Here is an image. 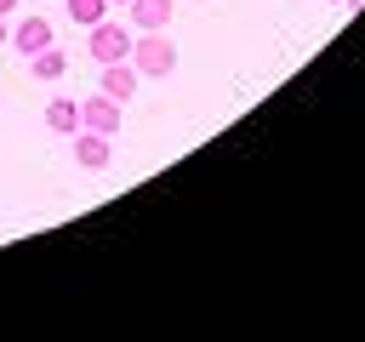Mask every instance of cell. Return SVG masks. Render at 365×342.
<instances>
[{
    "label": "cell",
    "mask_w": 365,
    "mask_h": 342,
    "mask_svg": "<svg viewBox=\"0 0 365 342\" xmlns=\"http://www.w3.org/2000/svg\"><path fill=\"white\" fill-rule=\"evenodd\" d=\"M131 68H137L143 80H165V74L177 68V46L165 40V28H148V34L131 40Z\"/></svg>",
    "instance_id": "obj_1"
},
{
    "label": "cell",
    "mask_w": 365,
    "mask_h": 342,
    "mask_svg": "<svg viewBox=\"0 0 365 342\" xmlns=\"http://www.w3.org/2000/svg\"><path fill=\"white\" fill-rule=\"evenodd\" d=\"M131 40H137V34H131L125 23H114V17H97V23L86 28V51H91L97 68H103V63H125V57H131Z\"/></svg>",
    "instance_id": "obj_2"
},
{
    "label": "cell",
    "mask_w": 365,
    "mask_h": 342,
    "mask_svg": "<svg viewBox=\"0 0 365 342\" xmlns=\"http://www.w3.org/2000/svg\"><path fill=\"white\" fill-rule=\"evenodd\" d=\"M120 108H125V103H114L108 91H91V97L80 103V131H103V137H114V131H120Z\"/></svg>",
    "instance_id": "obj_3"
},
{
    "label": "cell",
    "mask_w": 365,
    "mask_h": 342,
    "mask_svg": "<svg viewBox=\"0 0 365 342\" xmlns=\"http://www.w3.org/2000/svg\"><path fill=\"white\" fill-rule=\"evenodd\" d=\"M57 34H51V23L46 17H17L11 23V51H23V57H34V51H46Z\"/></svg>",
    "instance_id": "obj_4"
},
{
    "label": "cell",
    "mask_w": 365,
    "mask_h": 342,
    "mask_svg": "<svg viewBox=\"0 0 365 342\" xmlns=\"http://www.w3.org/2000/svg\"><path fill=\"white\" fill-rule=\"evenodd\" d=\"M137 80H143V74L131 68V57H125V63H103V86H97V91H108L114 103H131V97H137Z\"/></svg>",
    "instance_id": "obj_5"
},
{
    "label": "cell",
    "mask_w": 365,
    "mask_h": 342,
    "mask_svg": "<svg viewBox=\"0 0 365 342\" xmlns=\"http://www.w3.org/2000/svg\"><path fill=\"white\" fill-rule=\"evenodd\" d=\"M74 160H80L86 171H108L114 148H108V137H103V131H74Z\"/></svg>",
    "instance_id": "obj_6"
},
{
    "label": "cell",
    "mask_w": 365,
    "mask_h": 342,
    "mask_svg": "<svg viewBox=\"0 0 365 342\" xmlns=\"http://www.w3.org/2000/svg\"><path fill=\"white\" fill-rule=\"evenodd\" d=\"M125 17H131V34L165 28V23H171V0H131V6H125Z\"/></svg>",
    "instance_id": "obj_7"
},
{
    "label": "cell",
    "mask_w": 365,
    "mask_h": 342,
    "mask_svg": "<svg viewBox=\"0 0 365 342\" xmlns=\"http://www.w3.org/2000/svg\"><path fill=\"white\" fill-rule=\"evenodd\" d=\"M29 68H34V80H46V86H51V80H63V74H68V57H63V46L51 40L46 51H34V57H29Z\"/></svg>",
    "instance_id": "obj_8"
},
{
    "label": "cell",
    "mask_w": 365,
    "mask_h": 342,
    "mask_svg": "<svg viewBox=\"0 0 365 342\" xmlns=\"http://www.w3.org/2000/svg\"><path fill=\"white\" fill-rule=\"evenodd\" d=\"M46 125H51L57 137H74V131H80V103H68V97H51V103H46Z\"/></svg>",
    "instance_id": "obj_9"
},
{
    "label": "cell",
    "mask_w": 365,
    "mask_h": 342,
    "mask_svg": "<svg viewBox=\"0 0 365 342\" xmlns=\"http://www.w3.org/2000/svg\"><path fill=\"white\" fill-rule=\"evenodd\" d=\"M63 6H68V17H74L80 28H91L97 17H108V0H63Z\"/></svg>",
    "instance_id": "obj_10"
},
{
    "label": "cell",
    "mask_w": 365,
    "mask_h": 342,
    "mask_svg": "<svg viewBox=\"0 0 365 342\" xmlns=\"http://www.w3.org/2000/svg\"><path fill=\"white\" fill-rule=\"evenodd\" d=\"M0 46H11V23L6 17H0Z\"/></svg>",
    "instance_id": "obj_11"
},
{
    "label": "cell",
    "mask_w": 365,
    "mask_h": 342,
    "mask_svg": "<svg viewBox=\"0 0 365 342\" xmlns=\"http://www.w3.org/2000/svg\"><path fill=\"white\" fill-rule=\"evenodd\" d=\"M11 6H17V0H0V17H11Z\"/></svg>",
    "instance_id": "obj_12"
},
{
    "label": "cell",
    "mask_w": 365,
    "mask_h": 342,
    "mask_svg": "<svg viewBox=\"0 0 365 342\" xmlns=\"http://www.w3.org/2000/svg\"><path fill=\"white\" fill-rule=\"evenodd\" d=\"M342 6H348V11H359V6H365V0H342Z\"/></svg>",
    "instance_id": "obj_13"
},
{
    "label": "cell",
    "mask_w": 365,
    "mask_h": 342,
    "mask_svg": "<svg viewBox=\"0 0 365 342\" xmlns=\"http://www.w3.org/2000/svg\"><path fill=\"white\" fill-rule=\"evenodd\" d=\"M108 6H131V0H108Z\"/></svg>",
    "instance_id": "obj_14"
},
{
    "label": "cell",
    "mask_w": 365,
    "mask_h": 342,
    "mask_svg": "<svg viewBox=\"0 0 365 342\" xmlns=\"http://www.w3.org/2000/svg\"><path fill=\"white\" fill-rule=\"evenodd\" d=\"M336 6H342V0H336Z\"/></svg>",
    "instance_id": "obj_15"
}]
</instances>
